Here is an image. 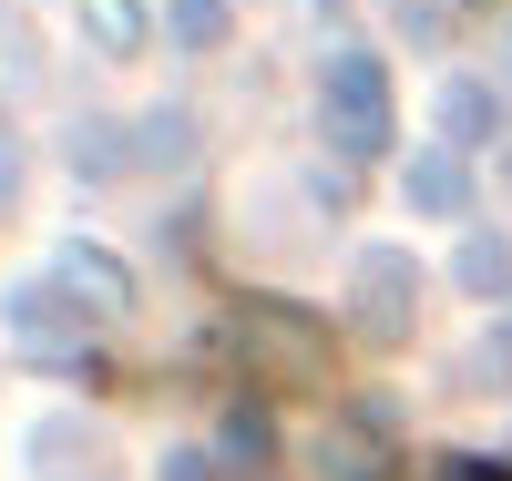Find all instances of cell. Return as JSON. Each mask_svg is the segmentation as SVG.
Returning <instances> with one entry per match:
<instances>
[{
    "instance_id": "7a4b0ae2",
    "label": "cell",
    "mask_w": 512,
    "mask_h": 481,
    "mask_svg": "<svg viewBox=\"0 0 512 481\" xmlns=\"http://www.w3.org/2000/svg\"><path fill=\"white\" fill-rule=\"evenodd\" d=\"M410 297H420V267H410L400 246H369L359 256V287H349V328L369 348H400L410 338Z\"/></svg>"
},
{
    "instance_id": "5b68a950",
    "label": "cell",
    "mask_w": 512,
    "mask_h": 481,
    "mask_svg": "<svg viewBox=\"0 0 512 481\" xmlns=\"http://www.w3.org/2000/svg\"><path fill=\"white\" fill-rule=\"evenodd\" d=\"M492 123H502V103L482 93L472 72H451V82H441V134H451V144H492Z\"/></svg>"
},
{
    "instance_id": "52a82bcc",
    "label": "cell",
    "mask_w": 512,
    "mask_h": 481,
    "mask_svg": "<svg viewBox=\"0 0 512 481\" xmlns=\"http://www.w3.org/2000/svg\"><path fill=\"white\" fill-rule=\"evenodd\" d=\"M451 287H472V297H502L512 287V246L482 226V236H461V256H451Z\"/></svg>"
},
{
    "instance_id": "8992f818",
    "label": "cell",
    "mask_w": 512,
    "mask_h": 481,
    "mask_svg": "<svg viewBox=\"0 0 512 481\" xmlns=\"http://www.w3.org/2000/svg\"><path fill=\"white\" fill-rule=\"evenodd\" d=\"M410 205L420 215H461V205H472V164H461V154H420L410 164Z\"/></svg>"
},
{
    "instance_id": "4fadbf2b",
    "label": "cell",
    "mask_w": 512,
    "mask_h": 481,
    "mask_svg": "<svg viewBox=\"0 0 512 481\" xmlns=\"http://www.w3.org/2000/svg\"><path fill=\"white\" fill-rule=\"evenodd\" d=\"M11 164H21V154H11V134H0V195H11Z\"/></svg>"
},
{
    "instance_id": "7c38bea8",
    "label": "cell",
    "mask_w": 512,
    "mask_h": 481,
    "mask_svg": "<svg viewBox=\"0 0 512 481\" xmlns=\"http://www.w3.org/2000/svg\"><path fill=\"white\" fill-rule=\"evenodd\" d=\"M164 481H216V451H175V461H164Z\"/></svg>"
},
{
    "instance_id": "8fae6325",
    "label": "cell",
    "mask_w": 512,
    "mask_h": 481,
    "mask_svg": "<svg viewBox=\"0 0 512 481\" xmlns=\"http://www.w3.org/2000/svg\"><path fill=\"white\" fill-rule=\"evenodd\" d=\"M441 481H512L502 461H482V451H461V461H441Z\"/></svg>"
},
{
    "instance_id": "277c9868",
    "label": "cell",
    "mask_w": 512,
    "mask_h": 481,
    "mask_svg": "<svg viewBox=\"0 0 512 481\" xmlns=\"http://www.w3.org/2000/svg\"><path fill=\"white\" fill-rule=\"evenodd\" d=\"M52 277L82 297V318H123V308H134V277H123L103 246H62V256H52Z\"/></svg>"
},
{
    "instance_id": "30bf717a",
    "label": "cell",
    "mask_w": 512,
    "mask_h": 481,
    "mask_svg": "<svg viewBox=\"0 0 512 481\" xmlns=\"http://www.w3.org/2000/svg\"><path fill=\"white\" fill-rule=\"evenodd\" d=\"M472 379H512V338H482L472 348Z\"/></svg>"
},
{
    "instance_id": "ba28073f",
    "label": "cell",
    "mask_w": 512,
    "mask_h": 481,
    "mask_svg": "<svg viewBox=\"0 0 512 481\" xmlns=\"http://www.w3.org/2000/svg\"><path fill=\"white\" fill-rule=\"evenodd\" d=\"M164 31H175L185 52H216V41H226V0H175V11H164Z\"/></svg>"
},
{
    "instance_id": "9a60e30c",
    "label": "cell",
    "mask_w": 512,
    "mask_h": 481,
    "mask_svg": "<svg viewBox=\"0 0 512 481\" xmlns=\"http://www.w3.org/2000/svg\"><path fill=\"white\" fill-rule=\"evenodd\" d=\"M502 195H512V164H502Z\"/></svg>"
},
{
    "instance_id": "9c48e42d",
    "label": "cell",
    "mask_w": 512,
    "mask_h": 481,
    "mask_svg": "<svg viewBox=\"0 0 512 481\" xmlns=\"http://www.w3.org/2000/svg\"><path fill=\"white\" fill-rule=\"evenodd\" d=\"M93 31L103 41H134V0H93Z\"/></svg>"
},
{
    "instance_id": "5bb4252c",
    "label": "cell",
    "mask_w": 512,
    "mask_h": 481,
    "mask_svg": "<svg viewBox=\"0 0 512 481\" xmlns=\"http://www.w3.org/2000/svg\"><path fill=\"white\" fill-rule=\"evenodd\" d=\"M502 62H512V31H502Z\"/></svg>"
},
{
    "instance_id": "3957f363",
    "label": "cell",
    "mask_w": 512,
    "mask_h": 481,
    "mask_svg": "<svg viewBox=\"0 0 512 481\" xmlns=\"http://www.w3.org/2000/svg\"><path fill=\"white\" fill-rule=\"evenodd\" d=\"M11 338L31 348V359H52V369H93L82 359V308H72L62 277H21L11 287Z\"/></svg>"
},
{
    "instance_id": "6da1fadb",
    "label": "cell",
    "mask_w": 512,
    "mask_h": 481,
    "mask_svg": "<svg viewBox=\"0 0 512 481\" xmlns=\"http://www.w3.org/2000/svg\"><path fill=\"white\" fill-rule=\"evenodd\" d=\"M318 123H328V144L369 164V154H390L400 134V113H390V72H379V52H338L328 82H318Z\"/></svg>"
}]
</instances>
